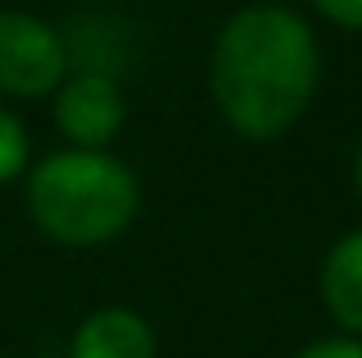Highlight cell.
<instances>
[{"label":"cell","instance_id":"6da1fadb","mask_svg":"<svg viewBox=\"0 0 362 358\" xmlns=\"http://www.w3.org/2000/svg\"><path fill=\"white\" fill-rule=\"evenodd\" d=\"M321 88V42L289 5H243L211 46V101L247 143L284 138Z\"/></svg>","mask_w":362,"mask_h":358},{"label":"cell","instance_id":"8992f818","mask_svg":"<svg viewBox=\"0 0 362 358\" xmlns=\"http://www.w3.org/2000/svg\"><path fill=\"white\" fill-rule=\"evenodd\" d=\"M321 304L339 335L362 340V225L339 234L321 258Z\"/></svg>","mask_w":362,"mask_h":358},{"label":"cell","instance_id":"9c48e42d","mask_svg":"<svg viewBox=\"0 0 362 358\" xmlns=\"http://www.w3.org/2000/svg\"><path fill=\"white\" fill-rule=\"evenodd\" d=\"M293 358H362V340H354V335H326V340L303 345Z\"/></svg>","mask_w":362,"mask_h":358},{"label":"cell","instance_id":"3957f363","mask_svg":"<svg viewBox=\"0 0 362 358\" xmlns=\"http://www.w3.org/2000/svg\"><path fill=\"white\" fill-rule=\"evenodd\" d=\"M69 74L64 28L28 9H0V97H51Z\"/></svg>","mask_w":362,"mask_h":358},{"label":"cell","instance_id":"5b68a950","mask_svg":"<svg viewBox=\"0 0 362 358\" xmlns=\"http://www.w3.org/2000/svg\"><path fill=\"white\" fill-rule=\"evenodd\" d=\"M69 358H156V331L142 313L110 304L74 326Z\"/></svg>","mask_w":362,"mask_h":358},{"label":"cell","instance_id":"ba28073f","mask_svg":"<svg viewBox=\"0 0 362 358\" xmlns=\"http://www.w3.org/2000/svg\"><path fill=\"white\" fill-rule=\"evenodd\" d=\"M326 23L344 28V33H362V0H308Z\"/></svg>","mask_w":362,"mask_h":358},{"label":"cell","instance_id":"277c9868","mask_svg":"<svg viewBox=\"0 0 362 358\" xmlns=\"http://www.w3.org/2000/svg\"><path fill=\"white\" fill-rule=\"evenodd\" d=\"M51 120L64 147H110L129 120V101L115 74L69 69L64 83L51 92Z\"/></svg>","mask_w":362,"mask_h":358},{"label":"cell","instance_id":"30bf717a","mask_svg":"<svg viewBox=\"0 0 362 358\" xmlns=\"http://www.w3.org/2000/svg\"><path fill=\"white\" fill-rule=\"evenodd\" d=\"M354 188H358V197H362V143H358V152H354Z\"/></svg>","mask_w":362,"mask_h":358},{"label":"cell","instance_id":"7a4b0ae2","mask_svg":"<svg viewBox=\"0 0 362 358\" xmlns=\"http://www.w3.org/2000/svg\"><path fill=\"white\" fill-rule=\"evenodd\" d=\"M23 202L51 243L101 248L138 221L142 184L138 171L110 147H60L28 166Z\"/></svg>","mask_w":362,"mask_h":358},{"label":"cell","instance_id":"52a82bcc","mask_svg":"<svg viewBox=\"0 0 362 358\" xmlns=\"http://www.w3.org/2000/svg\"><path fill=\"white\" fill-rule=\"evenodd\" d=\"M28 166H33V138H28V125L9 106H0V184L23 179Z\"/></svg>","mask_w":362,"mask_h":358}]
</instances>
